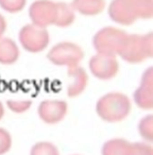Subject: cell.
I'll list each match as a JSON object with an SVG mask.
<instances>
[{"instance_id":"6da1fadb","label":"cell","mask_w":153,"mask_h":155,"mask_svg":"<svg viewBox=\"0 0 153 155\" xmlns=\"http://www.w3.org/2000/svg\"><path fill=\"white\" fill-rule=\"evenodd\" d=\"M153 14V0H113L108 16L116 24L129 26L139 19H150Z\"/></svg>"},{"instance_id":"7a4b0ae2","label":"cell","mask_w":153,"mask_h":155,"mask_svg":"<svg viewBox=\"0 0 153 155\" xmlns=\"http://www.w3.org/2000/svg\"><path fill=\"white\" fill-rule=\"evenodd\" d=\"M97 114L106 122H119L129 116L131 101L121 93H108L101 97L96 105Z\"/></svg>"},{"instance_id":"3957f363","label":"cell","mask_w":153,"mask_h":155,"mask_svg":"<svg viewBox=\"0 0 153 155\" xmlns=\"http://www.w3.org/2000/svg\"><path fill=\"white\" fill-rule=\"evenodd\" d=\"M153 52L152 33L144 35H128L119 55L130 64H138L151 58Z\"/></svg>"},{"instance_id":"277c9868","label":"cell","mask_w":153,"mask_h":155,"mask_svg":"<svg viewBox=\"0 0 153 155\" xmlns=\"http://www.w3.org/2000/svg\"><path fill=\"white\" fill-rule=\"evenodd\" d=\"M123 30L106 27L99 30L93 38V46L97 53L117 56L120 54L128 37Z\"/></svg>"},{"instance_id":"5b68a950","label":"cell","mask_w":153,"mask_h":155,"mask_svg":"<svg viewBox=\"0 0 153 155\" xmlns=\"http://www.w3.org/2000/svg\"><path fill=\"white\" fill-rule=\"evenodd\" d=\"M83 55L84 53L80 46L69 41H63L53 46L47 56L52 64L71 68L80 64Z\"/></svg>"},{"instance_id":"8992f818","label":"cell","mask_w":153,"mask_h":155,"mask_svg":"<svg viewBox=\"0 0 153 155\" xmlns=\"http://www.w3.org/2000/svg\"><path fill=\"white\" fill-rule=\"evenodd\" d=\"M19 41L27 51L38 53L47 48L49 33L46 28H41L33 24L27 25L19 31Z\"/></svg>"},{"instance_id":"52a82bcc","label":"cell","mask_w":153,"mask_h":155,"mask_svg":"<svg viewBox=\"0 0 153 155\" xmlns=\"http://www.w3.org/2000/svg\"><path fill=\"white\" fill-rule=\"evenodd\" d=\"M89 69L93 75L99 80H111L117 74L119 64L116 56L96 53L89 61Z\"/></svg>"},{"instance_id":"ba28073f","label":"cell","mask_w":153,"mask_h":155,"mask_svg":"<svg viewBox=\"0 0 153 155\" xmlns=\"http://www.w3.org/2000/svg\"><path fill=\"white\" fill-rule=\"evenodd\" d=\"M56 2L50 0H37L31 5L29 9V16L33 25L41 28L53 25L55 18Z\"/></svg>"},{"instance_id":"9c48e42d","label":"cell","mask_w":153,"mask_h":155,"mask_svg":"<svg viewBox=\"0 0 153 155\" xmlns=\"http://www.w3.org/2000/svg\"><path fill=\"white\" fill-rule=\"evenodd\" d=\"M134 102L142 110H151L153 106V70L149 67L144 72L139 87L133 95Z\"/></svg>"},{"instance_id":"30bf717a","label":"cell","mask_w":153,"mask_h":155,"mask_svg":"<svg viewBox=\"0 0 153 155\" xmlns=\"http://www.w3.org/2000/svg\"><path fill=\"white\" fill-rule=\"evenodd\" d=\"M66 114L67 103L62 100H46L38 106L39 118L49 124H54L62 121Z\"/></svg>"},{"instance_id":"8fae6325","label":"cell","mask_w":153,"mask_h":155,"mask_svg":"<svg viewBox=\"0 0 153 155\" xmlns=\"http://www.w3.org/2000/svg\"><path fill=\"white\" fill-rule=\"evenodd\" d=\"M68 77L70 82L67 87V94L69 97H78L84 91L88 83V77L84 69L81 66H75L68 68Z\"/></svg>"},{"instance_id":"7c38bea8","label":"cell","mask_w":153,"mask_h":155,"mask_svg":"<svg viewBox=\"0 0 153 155\" xmlns=\"http://www.w3.org/2000/svg\"><path fill=\"white\" fill-rule=\"evenodd\" d=\"M73 11L85 16H94L100 14L105 8V0H72Z\"/></svg>"},{"instance_id":"4fadbf2b","label":"cell","mask_w":153,"mask_h":155,"mask_svg":"<svg viewBox=\"0 0 153 155\" xmlns=\"http://www.w3.org/2000/svg\"><path fill=\"white\" fill-rule=\"evenodd\" d=\"M19 58L18 46L11 38H0V64H14Z\"/></svg>"},{"instance_id":"5bb4252c","label":"cell","mask_w":153,"mask_h":155,"mask_svg":"<svg viewBox=\"0 0 153 155\" xmlns=\"http://www.w3.org/2000/svg\"><path fill=\"white\" fill-rule=\"evenodd\" d=\"M75 18V11L70 5L65 2H56L55 18L53 22L54 26L60 27V28H66L72 24Z\"/></svg>"},{"instance_id":"9a60e30c","label":"cell","mask_w":153,"mask_h":155,"mask_svg":"<svg viewBox=\"0 0 153 155\" xmlns=\"http://www.w3.org/2000/svg\"><path fill=\"white\" fill-rule=\"evenodd\" d=\"M131 142L122 138L108 140L101 150L102 155H129Z\"/></svg>"},{"instance_id":"2e32d148","label":"cell","mask_w":153,"mask_h":155,"mask_svg":"<svg viewBox=\"0 0 153 155\" xmlns=\"http://www.w3.org/2000/svg\"><path fill=\"white\" fill-rule=\"evenodd\" d=\"M30 155H60V153L53 143L48 141H41L32 147Z\"/></svg>"},{"instance_id":"e0dca14e","label":"cell","mask_w":153,"mask_h":155,"mask_svg":"<svg viewBox=\"0 0 153 155\" xmlns=\"http://www.w3.org/2000/svg\"><path fill=\"white\" fill-rule=\"evenodd\" d=\"M138 132L140 136L147 141H152L153 139V117L152 115L144 117L138 123Z\"/></svg>"},{"instance_id":"ac0fdd59","label":"cell","mask_w":153,"mask_h":155,"mask_svg":"<svg viewBox=\"0 0 153 155\" xmlns=\"http://www.w3.org/2000/svg\"><path fill=\"white\" fill-rule=\"evenodd\" d=\"M27 0H0V8L9 13H18L26 7Z\"/></svg>"},{"instance_id":"d6986e66","label":"cell","mask_w":153,"mask_h":155,"mask_svg":"<svg viewBox=\"0 0 153 155\" xmlns=\"http://www.w3.org/2000/svg\"><path fill=\"white\" fill-rule=\"evenodd\" d=\"M7 105L13 113L22 114L31 107V101L29 100H9Z\"/></svg>"},{"instance_id":"ffe728a7","label":"cell","mask_w":153,"mask_h":155,"mask_svg":"<svg viewBox=\"0 0 153 155\" xmlns=\"http://www.w3.org/2000/svg\"><path fill=\"white\" fill-rule=\"evenodd\" d=\"M129 155H153L152 147L146 142H131Z\"/></svg>"},{"instance_id":"44dd1931","label":"cell","mask_w":153,"mask_h":155,"mask_svg":"<svg viewBox=\"0 0 153 155\" xmlns=\"http://www.w3.org/2000/svg\"><path fill=\"white\" fill-rule=\"evenodd\" d=\"M12 147V137L10 133L5 129L0 127V155L9 152Z\"/></svg>"},{"instance_id":"7402d4cb","label":"cell","mask_w":153,"mask_h":155,"mask_svg":"<svg viewBox=\"0 0 153 155\" xmlns=\"http://www.w3.org/2000/svg\"><path fill=\"white\" fill-rule=\"evenodd\" d=\"M5 29H7V22H5V19L1 14H0V38L3 36L5 32Z\"/></svg>"},{"instance_id":"603a6c76","label":"cell","mask_w":153,"mask_h":155,"mask_svg":"<svg viewBox=\"0 0 153 155\" xmlns=\"http://www.w3.org/2000/svg\"><path fill=\"white\" fill-rule=\"evenodd\" d=\"M3 115H5V108H3V105L1 104V102H0V120H1V118L3 117Z\"/></svg>"}]
</instances>
